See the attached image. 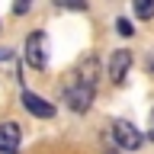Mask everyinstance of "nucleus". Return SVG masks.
I'll use <instances>...</instances> for the list:
<instances>
[{
	"label": "nucleus",
	"mask_w": 154,
	"mask_h": 154,
	"mask_svg": "<svg viewBox=\"0 0 154 154\" xmlns=\"http://www.w3.org/2000/svg\"><path fill=\"white\" fill-rule=\"evenodd\" d=\"M138 19H154V0H132Z\"/></svg>",
	"instance_id": "8"
},
{
	"label": "nucleus",
	"mask_w": 154,
	"mask_h": 154,
	"mask_svg": "<svg viewBox=\"0 0 154 154\" xmlns=\"http://www.w3.org/2000/svg\"><path fill=\"white\" fill-rule=\"evenodd\" d=\"M96 74H100V64H96L93 55L84 58V64L77 67V84H87V87H96Z\"/></svg>",
	"instance_id": "7"
},
{
	"label": "nucleus",
	"mask_w": 154,
	"mask_h": 154,
	"mask_svg": "<svg viewBox=\"0 0 154 154\" xmlns=\"http://www.w3.org/2000/svg\"><path fill=\"white\" fill-rule=\"evenodd\" d=\"M148 138L154 141V109H151V116H148Z\"/></svg>",
	"instance_id": "12"
},
{
	"label": "nucleus",
	"mask_w": 154,
	"mask_h": 154,
	"mask_svg": "<svg viewBox=\"0 0 154 154\" xmlns=\"http://www.w3.org/2000/svg\"><path fill=\"white\" fill-rule=\"evenodd\" d=\"M26 61L32 67H38V71L48 64V38H45V32H32L26 38Z\"/></svg>",
	"instance_id": "2"
},
{
	"label": "nucleus",
	"mask_w": 154,
	"mask_h": 154,
	"mask_svg": "<svg viewBox=\"0 0 154 154\" xmlns=\"http://www.w3.org/2000/svg\"><path fill=\"white\" fill-rule=\"evenodd\" d=\"M61 7H67V10H87V0H61Z\"/></svg>",
	"instance_id": "10"
},
{
	"label": "nucleus",
	"mask_w": 154,
	"mask_h": 154,
	"mask_svg": "<svg viewBox=\"0 0 154 154\" xmlns=\"http://www.w3.org/2000/svg\"><path fill=\"white\" fill-rule=\"evenodd\" d=\"M7 58H10V51H7V48H0V61H7Z\"/></svg>",
	"instance_id": "13"
},
{
	"label": "nucleus",
	"mask_w": 154,
	"mask_h": 154,
	"mask_svg": "<svg viewBox=\"0 0 154 154\" xmlns=\"http://www.w3.org/2000/svg\"><path fill=\"white\" fill-rule=\"evenodd\" d=\"M16 148H19V125L3 122L0 125V154H16Z\"/></svg>",
	"instance_id": "6"
},
{
	"label": "nucleus",
	"mask_w": 154,
	"mask_h": 154,
	"mask_svg": "<svg viewBox=\"0 0 154 154\" xmlns=\"http://www.w3.org/2000/svg\"><path fill=\"white\" fill-rule=\"evenodd\" d=\"M128 67H132V51H125V48L112 51V58H109V80L112 84H122L125 74H128Z\"/></svg>",
	"instance_id": "4"
},
{
	"label": "nucleus",
	"mask_w": 154,
	"mask_h": 154,
	"mask_svg": "<svg viewBox=\"0 0 154 154\" xmlns=\"http://www.w3.org/2000/svg\"><path fill=\"white\" fill-rule=\"evenodd\" d=\"M116 29H119V35H132V32H135V29H132V23H128V19H116Z\"/></svg>",
	"instance_id": "9"
},
{
	"label": "nucleus",
	"mask_w": 154,
	"mask_h": 154,
	"mask_svg": "<svg viewBox=\"0 0 154 154\" xmlns=\"http://www.w3.org/2000/svg\"><path fill=\"white\" fill-rule=\"evenodd\" d=\"M103 154H119V148H106V151Z\"/></svg>",
	"instance_id": "14"
},
{
	"label": "nucleus",
	"mask_w": 154,
	"mask_h": 154,
	"mask_svg": "<svg viewBox=\"0 0 154 154\" xmlns=\"http://www.w3.org/2000/svg\"><path fill=\"white\" fill-rule=\"evenodd\" d=\"M23 106H26L35 119H51V116H55V106L48 103V100H42L38 93H32V90H23Z\"/></svg>",
	"instance_id": "5"
},
{
	"label": "nucleus",
	"mask_w": 154,
	"mask_h": 154,
	"mask_svg": "<svg viewBox=\"0 0 154 154\" xmlns=\"http://www.w3.org/2000/svg\"><path fill=\"white\" fill-rule=\"evenodd\" d=\"M64 103L74 109V112H87L90 109V103H93V87L87 84H74L64 90Z\"/></svg>",
	"instance_id": "3"
},
{
	"label": "nucleus",
	"mask_w": 154,
	"mask_h": 154,
	"mask_svg": "<svg viewBox=\"0 0 154 154\" xmlns=\"http://www.w3.org/2000/svg\"><path fill=\"white\" fill-rule=\"evenodd\" d=\"M29 3H32V0H16V3H13V13H16V16H19V13H26Z\"/></svg>",
	"instance_id": "11"
},
{
	"label": "nucleus",
	"mask_w": 154,
	"mask_h": 154,
	"mask_svg": "<svg viewBox=\"0 0 154 154\" xmlns=\"http://www.w3.org/2000/svg\"><path fill=\"white\" fill-rule=\"evenodd\" d=\"M112 138H116V148L119 151H138L141 148V132L135 128L132 122H125V119H119V122L112 125Z\"/></svg>",
	"instance_id": "1"
}]
</instances>
